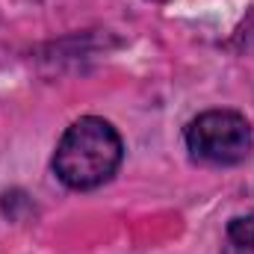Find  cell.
Instances as JSON below:
<instances>
[{"label": "cell", "instance_id": "cell-1", "mask_svg": "<svg viewBox=\"0 0 254 254\" xmlns=\"http://www.w3.org/2000/svg\"><path fill=\"white\" fill-rule=\"evenodd\" d=\"M122 163V136L104 119L86 116L65 130L57 145L54 169L65 187L95 190L107 184Z\"/></svg>", "mask_w": 254, "mask_h": 254}, {"label": "cell", "instance_id": "cell-2", "mask_svg": "<svg viewBox=\"0 0 254 254\" xmlns=\"http://www.w3.org/2000/svg\"><path fill=\"white\" fill-rule=\"evenodd\" d=\"M187 148L195 160L234 166L252 151V125L231 110H210L187 127Z\"/></svg>", "mask_w": 254, "mask_h": 254}, {"label": "cell", "instance_id": "cell-3", "mask_svg": "<svg viewBox=\"0 0 254 254\" xmlns=\"http://www.w3.org/2000/svg\"><path fill=\"white\" fill-rule=\"evenodd\" d=\"M222 254H254V216L234 219L228 225Z\"/></svg>", "mask_w": 254, "mask_h": 254}]
</instances>
